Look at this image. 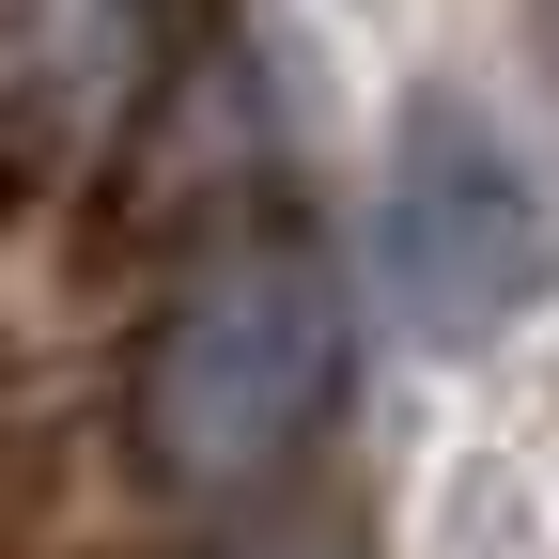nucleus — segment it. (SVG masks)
Listing matches in <instances>:
<instances>
[{
    "label": "nucleus",
    "mask_w": 559,
    "mask_h": 559,
    "mask_svg": "<svg viewBox=\"0 0 559 559\" xmlns=\"http://www.w3.org/2000/svg\"><path fill=\"white\" fill-rule=\"evenodd\" d=\"M234 559H326V544H234Z\"/></svg>",
    "instance_id": "3"
},
{
    "label": "nucleus",
    "mask_w": 559,
    "mask_h": 559,
    "mask_svg": "<svg viewBox=\"0 0 559 559\" xmlns=\"http://www.w3.org/2000/svg\"><path fill=\"white\" fill-rule=\"evenodd\" d=\"M373 249H389V311L436 342V358H481V342L559 280L544 187H528V156L466 94H404L389 187H373Z\"/></svg>",
    "instance_id": "2"
},
{
    "label": "nucleus",
    "mask_w": 559,
    "mask_h": 559,
    "mask_svg": "<svg viewBox=\"0 0 559 559\" xmlns=\"http://www.w3.org/2000/svg\"><path fill=\"white\" fill-rule=\"evenodd\" d=\"M342 280L311 234L202 249L124 358V451L156 498H249L342 419Z\"/></svg>",
    "instance_id": "1"
}]
</instances>
